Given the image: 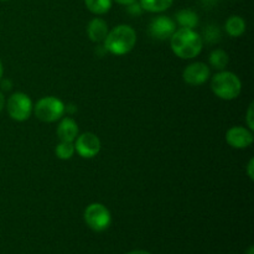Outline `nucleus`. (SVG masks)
<instances>
[{"instance_id": "nucleus-22", "label": "nucleus", "mask_w": 254, "mask_h": 254, "mask_svg": "<svg viewBox=\"0 0 254 254\" xmlns=\"http://www.w3.org/2000/svg\"><path fill=\"white\" fill-rule=\"evenodd\" d=\"M247 175L251 180H254V159L252 158L250 161H248L247 165Z\"/></svg>"}, {"instance_id": "nucleus-1", "label": "nucleus", "mask_w": 254, "mask_h": 254, "mask_svg": "<svg viewBox=\"0 0 254 254\" xmlns=\"http://www.w3.org/2000/svg\"><path fill=\"white\" fill-rule=\"evenodd\" d=\"M169 40L173 52L181 60L195 59L202 51V37L193 29L179 27Z\"/></svg>"}, {"instance_id": "nucleus-25", "label": "nucleus", "mask_w": 254, "mask_h": 254, "mask_svg": "<svg viewBox=\"0 0 254 254\" xmlns=\"http://www.w3.org/2000/svg\"><path fill=\"white\" fill-rule=\"evenodd\" d=\"M1 86H2V89H5V91H9L10 88H11V81H10V79H6V81H2L1 82Z\"/></svg>"}, {"instance_id": "nucleus-7", "label": "nucleus", "mask_w": 254, "mask_h": 254, "mask_svg": "<svg viewBox=\"0 0 254 254\" xmlns=\"http://www.w3.org/2000/svg\"><path fill=\"white\" fill-rule=\"evenodd\" d=\"M74 150L78 154L81 158L83 159H92L97 156L101 151L102 143L98 135L91 131H86V133L78 134L73 141Z\"/></svg>"}, {"instance_id": "nucleus-5", "label": "nucleus", "mask_w": 254, "mask_h": 254, "mask_svg": "<svg viewBox=\"0 0 254 254\" xmlns=\"http://www.w3.org/2000/svg\"><path fill=\"white\" fill-rule=\"evenodd\" d=\"M83 218L86 225L94 232H103L108 230L112 223L111 211L106 205L99 202H93L87 206Z\"/></svg>"}, {"instance_id": "nucleus-29", "label": "nucleus", "mask_w": 254, "mask_h": 254, "mask_svg": "<svg viewBox=\"0 0 254 254\" xmlns=\"http://www.w3.org/2000/svg\"><path fill=\"white\" fill-rule=\"evenodd\" d=\"M0 1H9V0H0Z\"/></svg>"}, {"instance_id": "nucleus-14", "label": "nucleus", "mask_w": 254, "mask_h": 254, "mask_svg": "<svg viewBox=\"0 0 254 254\" xmlns=\"http://www.w3.org/2000/svg\"><path fill=\"white\" fill-rule=\"evenodd\" d=\"M175 24L184 29H193L198 25L197 12L191 9H181L175 15Z\"/></svg>"}, {"instance_id": "nucleus-11", "label": "nucleus", "mask_w": 254, "mask_h": 254, "mask_svg": "<svg viewBox=\"0 0 254 254\" xmlns=\"http://www.w3.org/2000/svg\"><path fill=\"white\" fill-rule=\"evenodd\" d=\"M56 134L59 136L60 141H71V143H73L74 139L79 134L78 124L71 117H64V118L60 119Z\"/></svg>"}, {"instance_id": "nucleus-2", "label": "nucleus", "mask_w": 254, "mask_h": 254, "mask_svg": "<svg viewBox=\"0 0 254 254\" xmlns=\"http://www.w3.org/2000/svg\"><path fill=\"white\" fill-rule=\"evenodd\" d=\"M103 44V47L109 54L114 56H123L135 47L136 32L130 25L121 24L109 30Z\"/></svg>"}, {"instance_id": "nucleus-8", "label": "nucleus", "mask_w": 254, "mask_h": 254, "mask_svg": "<svg viewBox=\"0 0 254 254\" xmlns=\"http://www.w3.org/2000/svg\"><path fill=\"white\" fill-rule=\"evenodd\" d=\"M211 69L205 62H192L185 67L183 72V79L189 86H202L210 79Z\"/></svg>"}, {"instance_id": "nucleus-18", "label": "nucleus", "mask_w": 254, "mask_h": 254, "mask_svg": "<svg viewBox=\"0 0 254 254\" xmlns=\"http://www.w3.org/2000/svg\"><path fill=\"white\" fill-rule=\"evenodd\" d=\"M74 144L71 141H60L55 149V154L61 160H69L74 155Z\"/></svg>"}, {"instance_id": "nucleus-19", "label": "nucleus", "mask_w": 254, "mask_h": 254, "mask_svg": "<svg viewBox=\"0 0 254 254\" xmlns=\"http://www.w3.org/2000/svg\"><path fill=\"white\" fill-rule=\"evenodd\" d=\"M201 37H202V41H206L207 44H216L220 41L221 31L217 25H208L203 30V35Z\"/></svg>"}, {"instance_id": "nucleus-9", "label": "nucleus", "mask_w": 254, "mask_h": 254, "mask_svg": "<svg viewBox=\"0 0 254 254\" xmlns=\"http://www.w3.org/2000/svg\"><path fill=\"white\" fill-rule=\"evenodd\" d=\"M175 30V20L165 16V15H159V16L154 17L149 24V35L159 41H165V40L170 39Z\"/></svg>"}, {"instance_id": "nucleus-10", "label": "nucleus", "mask_w": 254, "mask_h": 254, "mask_svg": "<svg viewBox=\"0 0 254 254\" xmlns=\"http://www.w3.org/2000/svg\"><path fill=\"white\" fill-rule=\"evenodd\" d=\"M253 130L242 126L231 127L226 133V141L228 145L233 149H238V150L250 148L253 144Z\"/></svg>"}, {"instance_id": "nucleus-6", "label": "nucleus", "mask_w": 254, "mask_h": 254, "mask_svg": "<svg viewBox=\"0 0 254 254\" xmlns=\"http://www.w3.org/2000/svg\"><path fill=\"white\" fill-rule=\"evenodd\" d=\"M6 111L10 118L16 122H25L31 117L34 104L31 98L24 92H15L7 98Z\"/></svg>"}, {"instance_id": "nucleus-17", "label": "nucleus", "mask_w": 254, "mask_h": 254, "mask_svg": "<svg viewBox=\"0 0 254 254\" xmlns=\"http://www.w3.org/2000/svg\"><path fill=\"white\" fill-rule=\"evenodd\" d=\"M113 0H84V5L89 12L101 16L111 10Z\"/></svg>"}, {"instance_id": "nucleus-21", "label": "nucleus", "mask_w": 254, "mask_h": 254, "mask_svg": "<svg viewBox=\"0 0 254 254\" xmlns=\"http://www.w3.org/2000/svg\"><path fill=\"white\" fill-rule=\"evenodd\" d=\"M246 122H247V127L253 130L254 129V112H253V103L250 104L247 109V113H246Z\"/></svg>"}, {"instance_id": "nucleus-27", "label": "nucleus", "mask_w": 254, "mask_h": 254, "mask_svg": "<svg viewBox=\"0 0 254 254\" xmlns=\"http://www.w3.org/2000/svg\"><path fill=\"white\" fill-rule=\"evenodd\" d=\"M2 74H4V67H2L1 61H0V81L2 79Z\"/></svg>"}, {"instance_id": "nucleus-24", "label": "nucleus", "mask_w": 254, "mask_h": 254, "mask_svg": "<svg viewBox=\"0 0 254 254\" xmlns=\"http://www.w3.org/2000/svg\"><path fill=\"white\" fill-rule=\"evenodd\" d=\"M5 103H6V99H5L4 93H2V92L0 91V113H1L2 109L5 108Z\"/></svg>"}, {"instance_id": "nucleus-4", "label": "nucleus", "mask_w": 254, "mask_h": 254, "mask_svg": "<svg viewBox=\"0 0 254 254\" xmlns=\"http://www.w3.org/2000/svg\"><path fill=\"white\" fill-rule=\"evenodd\" d=\"M66 112V106L60 98L54 96L42 97L34 106L32 113L44 123H54L60 121Z\"/></svg>"}, {"instance_id": "nucleus-15", "label": "nucleus", "mask_w": 254, "mask_h": 254, "mask_svg": "<svg viewBox=\"0 0 254 254\" xmlns=\"http://www.w3.org/2000/svg\"><path fill=\"white\" fill-rule=\"evenodd\" d=\"M144 11L154 12V14H160L170 9L174 0H139Z\"/></svg>"}, {"instance_id": "nucleus-28", "label": "nucleus", "mask_w": 254, "mask_h": 254, "mask_svg": "<svg viewBox=\"0 0 254 254\" xmlns=\"http://www.w3.org/2000/svg\"><path fill=\"white\" fill-rule=\"evenodd\" d=\"M247 254H254V248L253 247H250V250H248V253Z\"/></svg>"}, {"instance_id": "nucleus-3", "label": "nucleus", "mask_w": 254, "mask_h": 254, "mask_svg": "<svg viewBox=\"0 0 254 254\" xmlns=\"http://www.w3.org/2000/svg\"><path fill=\"white\" fill-rule=\"evenodd\" d=\"M211 91L217 98L223 101H233L242 92V82L240 77L231 71H218L211 78Z\"/></svg>"}, {"instance_id": "nucleus-13", "label": "nucleus", "mask_w": 254, "mask_h": 254, "mask_svg": "<svg viewBox=\"0 0 254 254\" xmlns=\"http://www.w3.org/2000/svg\"><path fill=\"white\" fill-rule=\"evenodd\" d=\"M246 20L240 15H231L225 22V30L231 37H241L246 32Z\"/></svg>"}, {"instance_id": "nucleus-23", "label": "nucleus", "mask_w": 254, "mask_h": 254, "mask_svg": "<svg viewBox=\"0 0 254 254\" xmlns=\"http://www.w3.org/2000/svg\"><path fill=\"white\" fill-rule=\"evenodd\" d=\"M113 1H116L119 5H123V6H128V5L133 4V2L138 1V0H113Z\"/></svg>"}, {"instance_id": "nucleus-26", "label": "nucleus", "mask_w": 254, "mask_h": 254, "mask_svg": "<svg viewBox=\"0 0 254 254\" xmlns=\"http://www.w3.org/2000/svg\"><path fill=\"white\" fill-rule=\"evenodd\" d=\"M127 254H151V253L146 252V251H143V250H136V251H131V252H129Z\"/></svg>"}, {"instance_id": "nucleus-12", "label": "nucleus", "mask_w": 254, "mask_h": 254, "mask_svg": "<svg viewBox=\"0 0 254 254\" xmlns=\"http://www.w3.org/2000/svg\"><path fill=\"white\" fill-rule=\"evenodd\" d=\"M108 32V24L102 17H93L87 25V36L92 42H96V44L103 42Z\"/></svg>"}, {"instance_id": "nucleus-20", "label": "nucleus", "mask_w": 254, "mask_h": 254, "mask_svg": "<svg viewBox=\"0 0 254 254\" xmlns=\"http://www.w3.org/2000/svg\"><path fill=\"white\" fill-rule=\"evenodd\" d=\"M127 10H128V12L131 15V16H140L144 11L139 1H135L133 2V4L128 5V6H127Z\"/></svg>"}, {"instance_id": "nucleus-16", "label": "nucleus", "mask_w": 254, "mask_h": 254, "mask_svg": "<svg viewBox=\"0 0 254 254\" xmlns=\"http://www.w3.org/2000/svg\"><path fill=\"white\" fill-rule=\"evenodd\" d=\"M208 61H210L211 67L215 68L216 71H223L230 62V56L225 50L216 49L208 56Z\"/></svg>"}]
</instances>
